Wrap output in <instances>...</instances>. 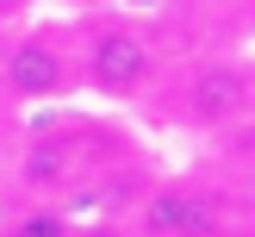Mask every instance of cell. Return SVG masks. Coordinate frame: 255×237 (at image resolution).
Listing matches in <instances>:
<instances>
[{
  "label": "cell",
  "mask_w": 255,
  "mask_h": 237,
  "mask_svg": "<svg viewBox=\"0 0 255 237\" xmlns=\"http://www.w3.org/2000/svg\"><path fill=\"white\" fill-rule=\"evenodd\" d=\"M0 12H12V0H0Z\"/></svg>",
  "instance_id": "cell-8"
},
{
  "label": "cell",
  "mask_w": 255,
  "mask_h": 237,
  "mask_svg": "<svg viewBox=\"0 0 255 237\" xmlns=\"http://www.w3.org/2000/svg\"><path fill=\"white\" fill-rule=\"evenodd\" d=\"M6 87H12L19 100H44V94H56V87H62V50L44 44V37L12 44V56H6Z\"/></svg>",
  "instance_id": "cell-4"
},
{
  "label": "cell",
  "mask_w": 255,
  "mask_h": 237,
  "mask_svg": "<svg viewBox=\"0 0 255 237\" xmlns=\"http://www.w3.org/2000/svg\"><path fill=\"white\" fill-rule=\"evenodd\" d=\"M149 75H156V56H149V44H143L137 31L112 25V31H100V37H94V56H87V81H94L100 94L125 100V94H137Z\"/></svg>",
  "instance_id": "cell-1"
},
{
  "label": "cell",
  "mask_w": 255,
  "mask_h": 237,
  "mask_svg": "<svg viewBox=\"0 0 255 237\" xmlns=\"http://www.w3.org/2000/svg\"><path fill=\"white\" fill-rule=\"evenodd\" d=\"M87 237H112V231H87Z\"/></svg>",
  "instance_id": "cell-9"
},
{
  "label": "cell",
  "mask_w": 255,
  "mask_h": 237,
  "mask_svg": "<svg viewBox=\"0 0 255 237\" xmlns=\"http://www.w3.org/2000/svg\"><path fill=\"white\" fill-rule=\"evenodd\" d=\"M6 237H75V225L44 206V212H19V219L6 225Z\"/></svg>",
  "instance_id": "cell-6"
},
{
  "label": "cell",
  "mask_w": 255,
  "mask_h": 237,
  "mask_svg": "<svg viewBox=\"0 0 255 237\" xmlns=\"http://www.w3.org/2000/svg\"><path fill=\"white\" fill-rule=\"evenodd\" d=\"M143 231L149 237H218L224 231V206L199 187H162L143 206Z\"/></svg>",
  "instance_id": "cell-2"
},
{
  "label": "cell",
  "mask_w": 255,
  "mask_h": 237,
  "mask_svg": "<svg viewBox=\"0 0 255 237\" xmlns=\"http://www.w3.org/2000/svg\"><path fill=\"white\" fill-rule=\"evenodd\" d=\"M69 175H75V150L62 137H44V144L25 150V181L31 187H62Z\"/></svg>",
  "instance_id": "cell-5"
},
{
  "label": "cell",
  "mask_w": 255,
  "mask_h": 237,
  "mask_svg": "<svg viewBox=\"0 0 255 237\" xmlns=\"http://www.w3.org/2000/svg\"><path fill=\"white\" fill-rule=\"evenodd\" d=\"M237 150H243V156H255V125H243V131H237Z\"/></svg>",
  "instance_id": "cell-7"
},
{
  "label": "cell",
  "mask_w": 255,
  "mask_h": 237,
  "mask_svg": "<svg viewBox=\"0 0 255 237\" xmlns=\"http://www.w3.org/2000/svg\"><path fill=\"white\" fill-rule=\"evenodd\" d=\"M187 106H193V119H206V125L237 119V112L249 106V75H243V69H224V62H212V69H199V75H193V87H187Z\"/></svg>",
  "instance_id": "cell-3"
}]
</instances>
